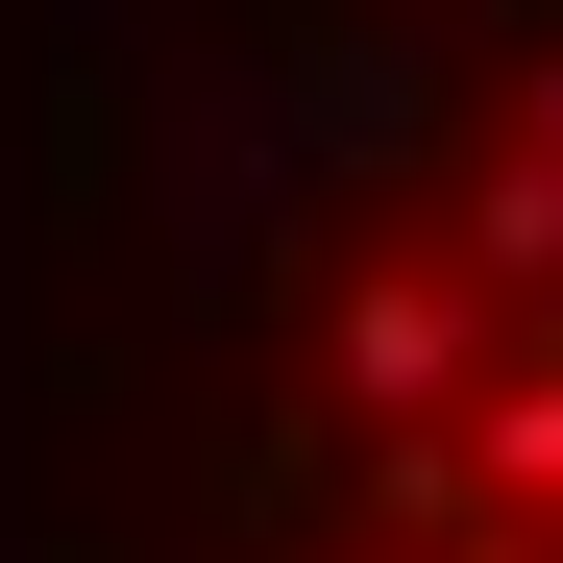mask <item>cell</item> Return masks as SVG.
Here are the masks:
<instances>
[{
  "label": "cell",
  "mask_w": 563,
  "mask_h": 563,
  "mask_svg": "<svg viewBox=\"0 0 563 563\" xmlns=\"http://www.w3.org/2000/svg\"><path fill=\"white\" fill-rule=\"evenodd\" d=\"M515 563H539V539H515Z\"/></svg>",
  "instance_id": "5b68a950"
},
{
  "label": "cell",
  "mask_w": 563,
  "mask_h": 563,
  "mask_svg": "<svg viewBox=\"0 0 563 563\" xmlns=\"http://www.w3.org/2000/svg\"><path fill=\"white\" fill-rule=\"evenodd\" d=\"M465 490H490V515H563V367L465 393Z\"/></svg>",
  "instance_id": "3957f363"
},
{
  "label": "cell",
  "mask_w": 563,
  "mask_h": 563,
  "mask_svg": "<svg viewBox=\"0 0 563 563\" xmlns=\"http://www.w3.org/2000/svg\"><path fill=\"white\" fill-rule=\"evenodd\" d=\"M465 269H490V295H563V147H490V172H465Z\"/></svg>",
  "instance_id": "7a4b0ae2"
},
{
  "label": "cell",
  "mask_w": 563,
  "mask_h": 563,
  "mask_svg": "<svg viewBox=\"0 0 563 563\" xmlns=\"http://www.w3.org/2000/svg\"><path fill=\"white\" fill-rule=\"evenodd\" d=\"M539 123H563V49H539Z\"/></svg>",
  "instance_id": "277c9868"
},
{
  "label": "cell",
  "mask_w": 563,
  "mask_h": 563,
  "mask_svg": "<svg viewBox=\"0 0 563 563\" xmlns=\"http://www.w3.org/2000/svg\"><path fill=\"white\" fill-rule=\"evenodd\" d=\"M343 393H367V417H465V295H417V269L343 295Z\"/></svg>",
  "instance_id": "6da1fadb"
}]
</instances>
